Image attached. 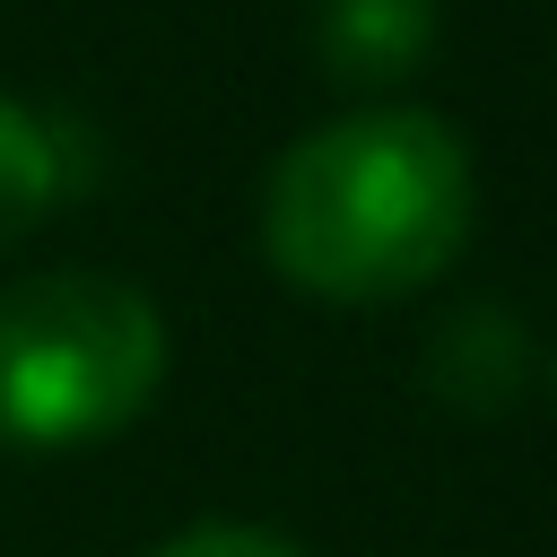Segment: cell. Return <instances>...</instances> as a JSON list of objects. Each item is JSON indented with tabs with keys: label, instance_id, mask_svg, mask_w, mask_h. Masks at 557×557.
<instances>
[{
	"label": "cell",
	"instance_id": "6da1fadb",
	"mask_svg": "<svg viewBox=\"0 0 557 557\" xmlns=\"http://www.w3.org/2000/svg\"><path fill=\"white\" fill-rule=\"evenodd\" d=\"M470 235V148L418 104H366L305 131L261 191V252L331 305L418 296Z\"/></svg>",
	"mask_w": 557,
	"mask_h": 557
},
{
	"label": "cell",
	"instance_id": "7a4b0ae2",
	"mask_svg": "<svg viewBox=\"0 0 557 557\" xmlns=\"http://www.w3.org/2000/svg\"><path fill=\"white\" fill-rule=\"evenodd\" d=\"M165 383L157 305L96 270L0 287V453H70L131 426Z\"/></svg>",
	"mask_w": 557,
	"mask_h": 557
},
{
	"label": "cell",
	"instance_id": "3957f363",
	"mask_svg": "<svg viewBox=\"0 0 557 557\" xmlns=\"http://www.w3.org/2000/svg\"><path fill=\"white\" fill-rule=\"evenodd\" d=\"M322 70L357 87H392L435 52V0H322L313 17Z\"/></svg>",
	"mask_w": 557,
	"mask_h": 557
},
{
	"label": "cell",
	"instance_id": "277c9868",
	"mask_svg": "<svg viewBox=\"0 0 557 557\" xmlns=\"http://www.w3.org/2000/svg\"><path fill=\"white\" fill-rule=\"evenodd\" d=\"M522 331H513V313H496V305H461L444 331H435V348H426V374H435V392L453 400V409H505L513 392H522Z\"/></svg>",
	"mask_w": 557,
	"mask_h": 557
},
{
	"label": "cell",
	"instance_id": "5b68a950",
	"mask_svg": "<svg viewBox=\"0 0 557 557\" xmlns=\"http://www.w3.org/2000/svg\"><path fill=\"white\" fill-rule=\"evenodd\" d=\"M70 191V157H61V131L35 122L17 96H0V244L35 235Z\"/></svg>",
	"mask_w": 557,
	"mask_h": 557
},
{
	"label": "cell",
	"instance_id": "8992f818",
	"mask_svg": "<svg viewBox=\"0 0 557 557\" xmlns=\"http://www.w3.org/2000/svg\"><path fill=\"white\" fill-rule=\"evenodd\" d=\"M157 557H296V548L270 540V531H252V522H200V531L165 540Z\"/></svg>",
	"mask_w": 557,
	"mask_h": 557
}]
</instances>
